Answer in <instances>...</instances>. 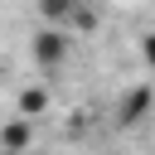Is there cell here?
I'll return each mask as SVG.
<instances>
[{
    "label": "cell",
    "mask_w": 155,
    "mask_h": 155,
    "mask_svg": "<svg viewBox=\"0 0 155 155\" xmlns=\"http://www.w3.org/2000/svg\"><path fill=\"white\" fill-rule=\"evenodd\" d=\"M150 111H155V82H136V87H126V92L116 97V107H111V116H116L121 131L140 126Z\"/></svg>",
    "instance_id": "cell-2"
},
{
    "label": "cell",
    "mask_w": 155,
    "mask_h": 155,
    "mask_svg": "<svg viewBox=\"0 0 155 155\" xmlns=\"http://www.w3.org/2000/svg\"><path fill=\"white\" fill-rule=\"evenodd\" d=\"M48 107H53V97H48V87H44V82L19 87V97H15V111H19V116H34V121H39Z\"/></svg>",
    "instance_id": "cell-4"
},
{
    "label": "cell",
    "mask_w": 155,
    "mask_h": 155,
    "mask_svg": "<svg viewBox=\"0 0 155 155\" xmlns=\"http://www.w3.org/2000/svg\"><path fill=\"white\" fill-rule=\"evenodd\" d=\"M73 5H78V0H39V15H44L48 24H68Z\"/></svg>",
    "instance_id": "cell-6"
},
{
    "label": "cell",
    "mask_w": 155,
    "mask_h": 155,
    "mask_svg": "<svg viewBox=\"0 0 155 155\" xmlns=\"http://www.w3.org/2000/svg\"><path fill=\"white\" fill-rule=\"evenodd\" d=\"M140 63L155 73V29H150V34H140Z\"/></svg>",
    "instance_id": "cell-7"
},
{
    "label": "cell",
    "mask_w": 155,
    "mask_h": 155,
    "mask_svg": "<svg viewBox=\"0 0 155 155\" xmlns=\"http://www.w3.org/2000/svg\"><path fill=\"white\" fill-rule=\"evenodd\" d=\"M0 150H34V116H10L0 121Z\"/></svg>",
    "instance_id": "cell-3"
},
{
    "label": "cell",
    "mask_w": 155,
    "mask_h": 155,
    "mask_svg": "<svg viewBox=\"0 0 155 155\" xmlns=\"http://www.w3.org/2000/svg\"><path fill=\"white\" fill-rule=\"evenodd\" d=\"M97 24H102V15L92 5H73V15H68V29L73 34H97Z\"/></svg>",
    "instance_id": "cell-5"
},
{
    "label": "cell",
    "mask_w": 155,
    "mask_h": 155,
    "mask_svg": "<svg viewBox=\"0 0 155 155\" xmlns=\"http://www.w3.org/2000/svg\"><path fill=\"white\" fill-rule=\"evenodd\" d=\"M0 155H34V150H0Z\"/></svg>",
    "instance_id": "cell-8"
},
{
    "label": "cell",
    "mask_w": 155,
    "mask_h": 155,
    "mask_svg": "<svg viewBox=\"0 0 155 155\" xmlns=\"http://www.w3.org/2000/svg\"><path fill=\"white\" fill-rule=\"evenodd\" d=\"M68 48H73L68 24H44V29L29 39V58H34V68H44V73L63 68V63H68Z\"/></svg>",
    "instance_id": "cell-1"
}]
</instances>
